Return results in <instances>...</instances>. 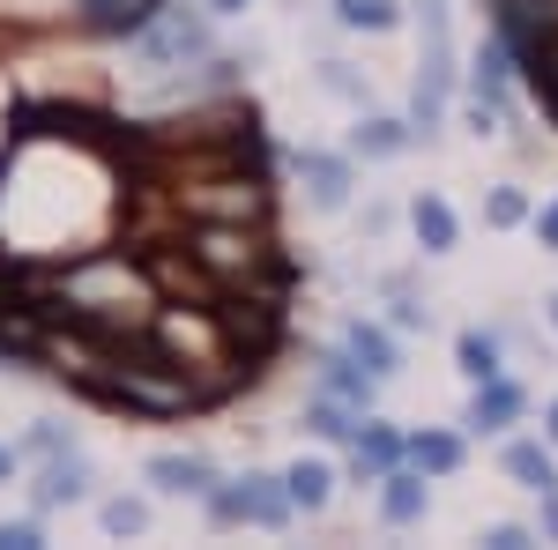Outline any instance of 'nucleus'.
<instances>
[{"instance_id":"nucleus-1","label":"nucleus","mask_w":558,"mask_h":550,"mask_svg":"<svg viewBox=\"0 0 558 550\" xmlns=\"http://www.w3.org/2000/svg\"><path fill=\"white\" fill-rule=\"evenodd\" d=\"M52 297L75 313V320H89V328H105V335H128L134 320H149V305H157V283L142 276V268H128L120 254H97L83 260L75 276H60L52 283ZM52 305V313H60Z\"/></svg>"},{"instance_id":"nucleus-2","label":"nucleus","mask_w":558,"mask_h":550,"mask_svg":"<svg viewBox=\"0 0 558 550\" xmlns=\"http://www.w3.org/2000/svg\"><path fill=\"white\" fill-rule=\"evenodd\" d=\"M194 268H209L216 291H223V283H254L276 260H268V239H254L246 223H202L194 231Z\"/></svg>"},{"instance_id":"nucleus-3","label":"nucleus","mask_w":558,"mask_h":550,"mask_svg":"<svg viewBox=\"0 0 558 550\" xmlns=\"http://www.w3.org/2000/svg\"><path fill=\"white\" fill-rule=\"evenodd\" d=\"M179 209L202 223H260L268 216V186L260 179H209V186H179Z\"/></svg>"},{"instance_id":"nucleus-4","label":"nucleus","mask_w":558,"mask_h":550,"mask_svg":"<svg viewBox=\"0 0 558 550\" xmlns=\"http://www.w3.org/2000/svg\"><path fill=\"white\" fill-rule=\"evenodd\" d=\"M283 506H291V499H276V491H260V484L216 491V521H283Z\"/></svg>"},{"instance_id":"nucleus-5","label":"nucleus","mask_w":558,"mask_h":550,"mask_svg":"<svg viewBox=\"0 0 558 550\" xmlns=\"http://www.w3.org/2000/svg\"><path fill=\"white\" fill-rule=\"evenodd\" d=\"M165 0H89L83 8V23L89 30H134V23H149Z\"/></svg>"},{"instance_id":"nucleus-6","label":"nucleus","mask_w":558,"mask_h":550,"mask_svg":"<svg viewBox=\"0 0 558 550\" xmlns=\"http://www.w3.org/2000/svg\"><path fill=\"white\" fill-rule=\"evenodd\" d=\"M299 171L313 179V201H320V209H343V194H350V171L336 164V157H299Z\"/></svg>"},{"instance_id":"nucleus-7","label":"nucleus","mask_w":558,"mask_h":550,"mask_svg":"<svg viewBox=\"0 0 558 550\" xmlns=\"http://www.w3.org/2000/svg\"><path fill=\"white\" fill-rule=\"evenodd\" d=\"M179 52H202V23H186V15H165V23L149 30V60H179Z\"/></svg>"},{"instance_id":"nucleus-8","label":"nucleus","mask_w":558,"mask_h":550,"mask_svg":"<svg viewBox=\"0 0 558 550\" xmlns=\"http://www.w3.org/2000/svg\"><path fill=\"white\" fill-rule=\"evenodd\" d=\"M157 476V491H209V462H194V454H165V462H149Z\"/></svg>"},{"instance_id":"nucleus-9","label":"nucleus","mask_w":558,"mask_h":550,"mask_svg":"<svg viewBox=\"0 0 558 550\" xmlns=\"http://www.w3.org/2000/svg\"><path fill=\"white\" fill-rule=\"evenodd\" d=\"M328 484H336V476H328V468H320V462H299V468H291V476H283V499H291V506H305V513H313V506H328Z\"/></svg>"},{"instance_id":"nucleus-10","label":"nucleus","mask_w":558,"mask_h":550,"mask_svg":"<svg viewBox=\"0 0 558 550\" xmlns=\"http://www.w3.org/2000/svg\"><path fill=\"white\" fill-rule=\"evenodd\" d=\"M514 417H521V394H514V387H499V380L476 387V424H484V431H499V424H514Z\"/></svg>"},{"instance_id":"nucleus-11","label":"nucleus","mask_w":558,"mask_h":550,"mask_svg":"<svg viewBox=\"0 0 558 550\" xmlns=\"http://www.w3.org/2000/svg\"><path fill=\"white\" fill-rule=\"evenodd\" d=\"M507 468H514V476L529 484V491H544V499H551L558 468H551V454H544V447H507Z\"/></svg>"},{"instance_id":"nucleus-12","label":"nucleus","mask_w":558,"mask_h":550,"mask_svg":"<svg viewBox=\"0 0 558 550\" xmlns=\"http://www.w3.org/2000/svg\"><path fill=\"white\" fill-rule=\"evenodd\" d=\"M417 239H425L432 254H447V246H454V216H447V201H439V194H425V201H417Z\"/></svg>"},{"instance_id":"nucleus-13","label":"nucleus","mask_w":558,"mask_h":550,"mask_svg":"<svg viewBox=\"0 0 558 550\" xmlns=\"http://www.w3.org/2000/svg\"><path fill=\"white\" fill-rule=\"evenodd\" d=\"M410 454H417V468L447 476V468L462 462V439H447V431H425V439H410Z\"/></svg>"},{"instance_id":"nucleus-14","label":"nucleus","mask_w":558,"mask_h":550,"mask_svg":"<svg viewBox=\"0 0 558 550\" xmlns=\"http://www.w3.org/2000/svg\"><path fill=\"white\" fill-rule=\"evenodd\" d=\"M350 357H365V372H395V342L380 328H350Z\"/></svg>"},{"instance_id":"nucleus-15","label":"nucleus","mask_w":558,"mask_h":550,"mask_svg":"<svg viewBox=\"0 0 558 550\" xmlns=\"http://www.w3.org/2000/svg\"><path fill=\"white\" fill-rule=\"evenodd\" d=\"M462 372H470L476 387L499 380V342H492V335H462Z\"/></svg>"},{"instance_id":"nucleus-16","label":"nucleus","mask_w":558,"mask_h":550,"mask_svg":"<svg viewBox=\"0 0 558 550\" xmlns=\"http://www.w3.org/2000/svg\"><path fill=\"white\" fill-rule=\"evenodd\" d=\"M425 513V484L417 476H387V521H417Z\"/></svg>"},{"instance_id":"nucleus-17","label":"nucleus","mask_w":558,"mask_h":550,"mask_svg":"<svg viewBox=\"0 0 558 550\" xmlns=\"http://www.w3.org/2000/svg\"><path fill=\"white\" fill-rule=\"evenodd\" d=\"M38 499H45V506H60V499H83V468L60 462V468H52V476L38 484Z\"/></svg>"},{"instance_id":"nucleus-18","label":"nucleus","mask_w":558,"mask_h":550,"mask_svg":"<svg viewBox=\"0 0 558 550\" xmlns=\"http://www.w3.org/2000/svg\"><path fill=\"white\" fill-rule=\"evenodd\" d=\"M343 23H357V30H387V23H395V0H343Z\"/></svg>"},{"instance_id":"nucleus-19","label":"nucleus","mask_w":558,"mask_h":550,"mask_svg":"<svg viewBox=\"0 0 558 550\" xmlns=\"http://www.w3.org/2000/svg\"><path fill=\"white\" fill-rule=\"evenodd\" d=\"M395 462V431H365L357 439V468H387Z\"/></svg>"},{"instance_id":"nucleus-20","label":"nucleus","mask_w":558,"mask_h":550,"mask_svg":"<svg viewBox=\"0 0 558 550\" xmlns=\"http://www.w3.org/2000/svg\"><path fill=\"white\" fill-rule=\"evenodd\" d=\"M313 431H320V439H350V417L336 402H320V410H313Z\"/></svg>"},{"instance_id":"nucleus-21","label":"nucleus","mask_w":558,"mask_h":550,"mask_svg":"<svg viewBox=\"0 0 558 550\" xmlns=\"http://www.w3.org/2000/svg\"><path fill=\"white\" fill-rule=\"evenodd\" d=\"M105 528H112V536H134V528H142V506L112 499V506H105Z\"/></svg>"},{"instance_id":"nucleus-22","label":"nucleus","mask_w":558,"mask_h":550,"mask_svg":"<svg viewBox=\"0 0 558 550\" xmlns=\"http://www.w3.org/2000/svg\"><path fill=\"white\" fill-rule=\"evenodd\" d=\"M357 142H365L373 157H387V149H402V127H387V120H373V127L357 134Z\"/></svg>"},{"instance_id":"nucleus-23","label":"nucleus","mask_w":558,"mask_h":550,"mask_svg":"<svg viewBox=\"0 0 558 550\" xmlns=\"http://www.w3.org/2000/svg\"><path fill=\"white\" fill-rule=\"evenodd\" d=\"M492 223H521V194H514V186L492 194Z\"/></svg>"},{"instance_id":"nucleus-24","label":"nucleus","mask_w":558,"mask_h":550,"mask_svg":"<svg viewBox=\"0 0 558 550\" xmlns=\"http://www.w3.org/2000/svg\"><path fill=\"white\" fill-rule=\"evenodd\" d=\"M38 543V528H31V521H8V528H0V550H31Z\"/></svg>"},{"instance_id":"nucleus-25","label":"nucleus","mask_w":558,"mask_h":550,"mask_svg":"<svg viewBox=\"0 0 558 550\" xmlns=\"http://www.w3.org/2000/svg\"><path fill=\"white\" fill-rule=\"evenodd\" d=\"M536 231H544V246H558V201H551L544 216H536Z\"/></svg>"},{"instance_id":"nucleus-26","label":"nucleus","mask_w":558,"mask_h":550,"mask_svg":"<svg viewBox=\"0 0 558 550\" xmlns=\"http://www.w3.org/2000/svg\"><path fill=\"white\" fill-rule=\"evenodd\" d=\"M209 8H216V15H239V8H246V0H209Z\"/></svg>"},{"instance_id":"nucleus-27","label":"nucleus","mask_w":558,"mask_h":550,"mask_svg":"<svg viewBox=\"0 0 558 550\" xmlns=\"http://www.w3.org/2000/svg\"><path fill=\"white\" fill-rule=\"evenodd\" d=\"M8 468H15V454H8V447H0V476H8Z\"/></svg>"},{"instance_id":"nucleus-28","label":"nucleus","mask_w":558,"mask_h":550,"mask_svg":"<svg viewBox=\"0 0 558 550\" xmlns=\"http://www.w3.org/2000/svg\"><path fill=\"white\" fill-rule=\"evenodd\" d=\"M551 439H558V410H551Z\"/></svg>"}]
</instances>
